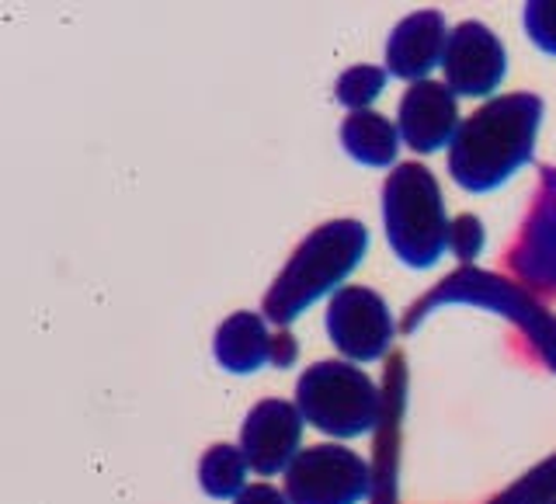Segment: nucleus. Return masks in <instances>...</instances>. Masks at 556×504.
Returning a JSON list of instances; mask_svg holds the SVG:
<instances>
[{
    "label": "nucleus",
    "instance_id": "obj_3",
    "mask_svg": "<svg viewBox=\"0 0 556 504\" xmlns=\"http://www.w3.org/2000/svg\"><path fill=\"white\" fill-rule=\"evenodd\" d=\"M382 219L393 254L410 268H431L448 248L442 188L425 164H396L382 185Z\"/></svg>",
    "mask_w": 556,
    "mask_h": 504
},
{
    "label": "nucleus",
    "instance_id": "obj_15",
    "mask_svg": "<svg viewBox=\"0 0 556 504\" xmlns=\"http://www.w3.org/2000/svg\"><path fill=\"white\" fill-rule=\"evenodd\" d=\"M248 459L237 445H213L199 463V483L208 497H240L248 491Z\"/></svg>",
    "mask_w": 556,
    "mask_h": 504
},
{
    "label": "nucleus",
    "instance_id": "obj_13",
    "mask_svg": "<svg viewBox=\"0 0 556 504\" xmlns=\"http://www.w3.org/2000/svg\"><path fill=\"white\" fill-rule=\"evenodd\" d=\"M445 42H448V28L439 11L407 14L404 22L393 28L390 46H387L390 74L410 84L428 80V74L445 56Z\"/></svg>",
    "mask_w": 556,
    "mask_h": 504
},
{
    "label": "nucleus",
    "instance_id": "obj_11",
    "mask_svg": "<svg viewBox=\"0 0 556 504\" xmlns=\"http://www.w3.org/2000/svg\"><path fill=\"white\" fill-rule=\"evenodd\" d=\"M400 139L417 153H434L448 147L459 133V101L439 80L410 84V91L400 98L396 112Z\"/></svg>",
    "mask_w": 556,
    "mask_h": 504
},
{
    "label": "nucleus",
    "instance_id": "obj_14",
    "mask_svg": "<svg viewBox=\"0 0 556 504\" xmlns=\"http://www.w3.org/2000/svg\"><path fill=\"white\" fill-rule=\"evenodd\" d=\"M341 147L365 167H390L400 150V129L379 112H352L341 126Z\"/></svg>",
    "mask_w": 556,
    "mask_h": 504
},
{
    "label": "nucleus",
    "instance_id": "obj_9",
    "mask_svg": "<svg viewBox=\"0 0 556 504\" xmlns=\"http://www.w3.org/2000/svg\"><path fill=\"white\" fill-rule=\"evenodd\" d=\"M303 442V414L289 400H261L251 407L240 431V452L261 477L282 474L300 456Z\"/></svg>",
    "mask_w": 556,
    "mask_h": 504
},
{
    "label": "nucleus",
    "instance_id": "obj_2",
    "mask_svg": "<svg viewBox=\"0 0 556 504\" xmlns=\"http://www.w3.org/2000/svg\"><path fill=\"white\" fill-rule=\"evenodd\" d=\"M365 251H369V230L358 219H334L313 230L295 248L282 275L275 278L265 300L268 320L282 327L292 324L306 306L324 300L330 289H338L358 268Z\"/></svg>",
    "mask_w": 556,
    "mask_h": 504
},
{
    "label": "nucleus",
    "instance_id": "obj_17",
    "mask_svg": "<svg viewBox=\"0 0 556 504\" xmlns=\"http://www.w3.org/2000/svg\"><path fill=\"white\" fill-rule=\"evenodd\" d=\"M526 32L539 49L556 56V4L553 0H532V4H526Z\"/></svg>",
    "mask_w": 556,
    "mask_h": 504
},
{
    "label": "nucleus",
    "instance_id": "obj_16",
    "mask_svg": "<svg viewBox=\"0 0 556 504\" xmlns=\"http://www.w3.org/2000/svg\"><path fill=\"white\" fill-rule=\"evenodd\" d=\"M382 87H387V70L362 63V66L348 70V74H341V80H338V101L348 104L352 112H365L382 94Z\"/></svg>",
    "mask_w": 556,
    "mask_h": 504
},
{
    "label": "nucleus",
    "instance_id": "obj_4",
    "mask_svg": "<svg viewBox=\"0 0 556 504\" xmlns=\"http://www.w3.org/2000/svg\"><path fill=\"white\" fill-rule=\"evenodd\" d=\"M303 421L334 439H358L382 421V393L352 362H317L295 382Z\"/></svg>",
    "mask_w": 556,
    "mask_h": 504
},
{
    "label": "nucleus",
    "instance_id": "obj_10",
    "mask_svg": "<svg viewBox=\"0 0 556 504\" xmlns=\"http://www.w3.org/2000/svg\"><path fill=\"white\" fill-rule=\"evenodd\" d=\"M213 352H216V362L226 373L248 376V373L265 369V365H278V369L292 365L295 362V341L289 335L275 338L265 324V317H257V313H251V310H240L230 320L219 324Z\"/></svg>",
    "mask_w": 556,
    "mask_h": 504
},
{
    "label": "nucleus",
    "instance_id": "obj_7",
    "mask_svg": "<svg viewBox=\"0 0 556 504\" xmlns=\"http://www.w3.org/2000/svg\"><path fill=\"white\" fill-rule=\"evenodd\" d=\"M327 335L352 362H376L393 341V317L382 295L365 286H344L327 306Z\"/></svg>",
    "mask_w": 556,
    "mask_h": 504
},
{
    "label": "nucleus",
    "instance_id": "obj_19",
    "mask_svg": "<svg viewBox=\"0 0 556 504\" xmlns=\"http://www.w3.org/2000/svg\"><path fill=\"white\" fill-rule=\"evenodd\" d=\"M233 504H289V497L282 491H275L271 483H254Z\"/></svg>",
    "mask_w": 556,
    "mask_h": 504
},
{
    "label": "nucleus",
    "instance_id": "obj_5",
    "mask_svg": "<svg viewBox=\"0 0 556 504\" xmlns=\"http://www.w3.org/2000/svg\"><path fill=\"white\" fill-rule=\"evenodd\" d=\"M445 303H473V306L494 310L501 317L515 320L521 330H526V338L532 341L535 355L556 373V317L532 300L526 286H515L508 278L491 275V272L463 268L456 275H448L439 289L428 292L425 300L410 310L407 327H417V320L428 317L431 310H439Z\"/></svg>",
    "mask_w": 556,
    "mask_h": 504
},
{
    "label": "nucleus",
    "instance_id": "obj_20",
    "mask_svg": "<svg viewBox=\"0 0 556 504\" xmlns=\"http://www.w3.org/2000/svg\"><path fill=\"white\" fill-rule=\"evenodd\" d=\"M546 504H556V497H553V501H546Z\"/></svg>",
    "mask_w": 556,
    "mask_h": 504
},
{
    "label": "nucleus",
    "instance_id": "obj_18",
    "mask_svg": "<svg viewBox=\"0 0 556 504\" xmlns=\"http://www.w3.org/2000/svg\"><path fill=\"white\" fill-rule=\"evenodd\" d=\"M448 248L459 261H473L483 251V226L473 216H456L448 223Z\"/></svg>",
    "mask_w": 556,
    "mask_h": 504
},
{
    "label": "nucleus",
    "instance_id": "obj_8",
    "mask_svg": "<svg viewBox=\"0 0 556 504\" xmlns=\"http://www.w3.org/2000/svg\"><path fill=\"white\" fill-rule=\"evenodd\" d=\"M445 87L459 98H483L501 87L508 74V52L497 35L480 22H463L448 32L445 42Z\"/></svg>",
    "mask_w": 556,
    "mask_h": 504
},
{
    "label": "nucleus",
    "instance_id": "obj_12",
    "mask_svg": "<svg viewBox=\"0 0 556 504\" xmlns=\"http://www.w3.org/2000/svg\"><path fill=\"white\" fill-rule=\"evenodd\" d=\"M511 272L539 292H556V178L546 171V191L511 251Z\"/></svg>",
    "mask_w": 556,
    "mask_h": 504
},
{
    "label": "nucleus",
    "instance_id": "obj_1",
    "mask_svg": "<svg viewBox=\"0 0 556 504\" xmlns=\"http://www.w3.org/2000/svg\"><path fill=\"white\" fill-rule=\"evenodd\" d=\"M543 98L501 94L459 122L448 143V171L466 191H494L532 161Z\"/></svg>",
    "mask_w": 556,
    "mask_h": 504
},
{
    "label": "nucleus",
    "instance_id": "obj_6",
    "mask_svg": "<svg viewBox=\"0 0 556 504\" xmlns=\"http://www.w3.org/2000/svg\"><path fill=\"white\" fill-rule=\"evenodd\" d=\"M372 487V469L344 445L300 449L286 469L289 504H358Z\"/></svg>",
    "mask_w": 556,
    "mask_h": 504
}]
</instances>
